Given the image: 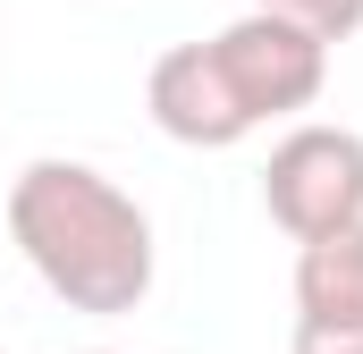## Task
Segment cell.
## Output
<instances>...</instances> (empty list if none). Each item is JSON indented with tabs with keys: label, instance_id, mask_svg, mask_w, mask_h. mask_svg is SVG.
Wrapping results in <instances>:
<instances>
[{
	"label": "cell",
	"instance_id": "2",
	"mask_svg": "<svg viewBox=\"0 0 363 354\" xmlns=\"http://www.w3.org/2000/svg\"><path fill=\"white\" fill-rule=\"evenodd\" d=\"M211 59H220V76H228V93L245 101V118H254V127L313 110L321 85H330V42H321L313 25H296V17L262 8V0H254L237 25H220V34H211Z\"/></svg>",
	"mask_w": 363,
	"mask_h": 354
},
{
	"label": "cell",
	"instance_id": "4",
	"mask_svg": "<svg viewBox=\"0 0 363 354\" xmlns=\"http://www.w3.org/2000/svg\"><path fill=\"white\" fill-rule=\"evenodd\" d=\"M144 110H152V127H161L169 144H186V152H228V144L254 135V118H245V101L228 93L211 42H178V51H161L152 76H144Z\"/></svg>",
	"mask_w": 363,
	"mask_h": 354
},
{
	"label": "cell",
	"instance_id": "3",
	"mask_svg": "<svg viewBox=\"0 0 363 354\" xmlns=\"http://www.w3.org/2000/svg\"><path fill=\"white\" fill-rule=\"evenodd\" d=\"M262 211L304 245V236H330L363 219V135L355 127H287L271 144V169H262Z\"/></svg>",
	"mask_w": 363,
	"mask_h": 354
},
{
	"label": "cell",
	"instance_id": "5",
	"mask_svg": "<svg viewBox=\"0 0 363 354\" xmlns=\"http://www.w3.org/2000/svg\"><path fill=\"white\" fill-rule=\"evenodd\" d=\"M296 321H363V219L296 245Z\"/></svg>",
	"mask_w": 363,
	"mask_h": 354
},
{
	"label": "cell",
	"instance_id": "6",
	"mask_svg": "<svg viewBox=\"0 0 363 354\" xmlns=\"http://www.w3.org/2000/svg\"><path fill=\"white\" fill-rule=\"evenodd\" d=\"M262 8L296 17V25H313L321 42H347V34L363 25V0H262Z\"/></svg>",
	"mask_w": 363,
	"mask_h": 354
},
{
	"label": "cell",
	"instance_id": "9",
	"mask_svg": "<svg viewBox=\"0 0 363 354\" xmlns=\"http://www.w3.org/2000/svg\"><path fill=\"white\" fill-rule=\"evenodd\" d=\"M0 354H9V346H0Z\"/></svg>",
	"mask_w": 363,
	"mask_h": 354
},
{
	"label": "cell",
	"instance_id": "1",
	"mask_svg": "<svg viewBox=\"0 0 363 354\" xmlns=\"http://www.w3.org/2000/svg\"><path fill=\"white\" fill-rule=\"evenodd\" d=\"M9 236L68 312L118 321L152 295V219L93 161H26L9 185Z\"/></svg>",
	"mask_w": 363,
	"mask_h": 354
},
{
	"label": "cell",
	"instance_id": "8",
	"mask_svg": "<svg viewBox=\"0 0 363 354\" xmlns=\"http://www.w3.org/2000/svg\"><path fill=\"white\" fill-rule=\"evenodd\" d=\"M85 354H110V346H85Z\"/></svg>",
	"mask_w": 363,
	"mask_h": 354
},
{
	"label": "cell",
	"instance_id": "7",
	"mask_svg": "<svg viewBox=\"0 0 363 354\" xmlns=\"http://www.w3.org/2000/svg\"><path fill=\"white\" fill-rule=\"evenodd\" d=\"M287 354H363V321H296Z\"/></svg>",
	"mask_w": 363,
	"mask_h": 354
}]
</instances>
